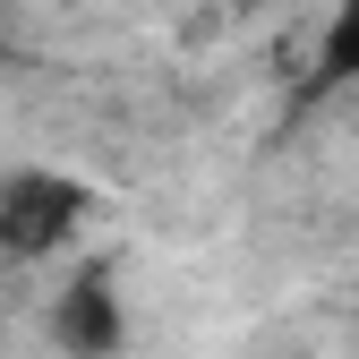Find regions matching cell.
<instances>
[{
  "mask_svg": "<svg viewBox=\"0 0 359 359\" xmlns=\"http://www.w3.org/2000/svg\"><path fill=\"white\" fill-rule=\"evenodd\" d=\"M308 95H359V0H325L308 34Z\"/></svg>",
  "mask_w": 359,
  "mask_h": 359,
  "instance_id": "3957f363",
  "label": "cell"
},
{
  "mask_svg": "<svg viewBox=\"0 0 359 359\" xmlns=\"http://www.w3.org/2000/svg\"><path fill=\"white\" fill-rule=\"evenodd\" d=\"M43 342L60 359H120L128 351V291H120V274L103 257L69 265L52 283V299H43Z\"/></svg>",
  "mask_w": 359,
  "mask_h": 359,
  "instance_id": "7a4b0ae2",
  "label": "cell"
},
{
  "mask_svg": "<svg viewBox=\"0 0 359 359\" xmlns=\"http://www.w3.org/2000/svg\"><path fill=\"white\" fill-rule=\"evenodd\" d=\"M95 180H77L60 163H18L0 171V274H34V265H60L86 222H95Z\"/></svg>",
  "mask_w": 359,
  "mask_h": 359,
  "instance_id": "6da1fadb",
  "label": "cell"
}]
</instances>
